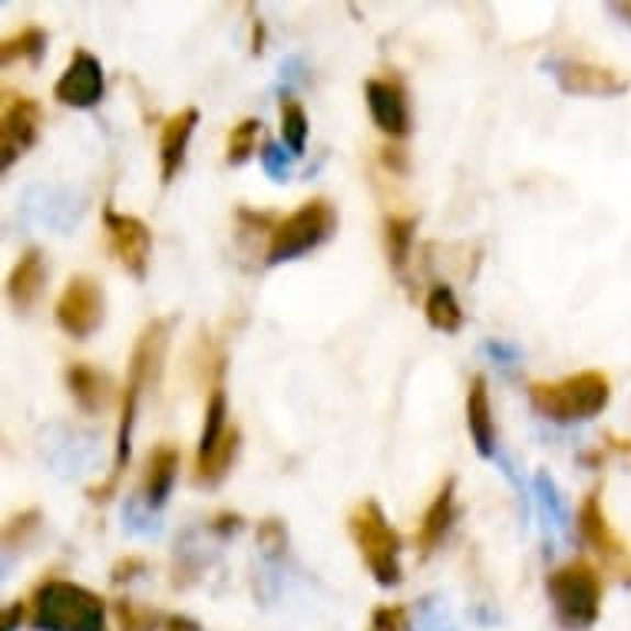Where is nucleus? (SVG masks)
I'll return each instance as SVG.
<instances>
[{"instance_id": "1", "label": "nucleus", "mask_w": 631, "mask_h": 631, "mask_svg": "<svg viewBox=\"0 0 631 631\" xmlns=\"http://www.w3.org/2000/svg\"><path fill=\"white\" fill-rule=\"evenodd\" d=\"M608 400H611V380L601 370H578L562 380L529 384V403L555 423L591 420L608 407Z\"/></svg>"}, {"instance_id": "2", "label": "nucleus", "mask_w": 631, "mask_h": 631, "mask_svg": "<svg viewBox=\"0 0 631 631\" xmlns=\"http://www.w3.org/2000/svg\"><path fill=\"white\" fill-rule=\"evenodd\" d=\"M37 631H107V601L87 585L47 578L34 591Z\"/></svg>"}, {"instance_id": "3", "label": "nucleus", "mask_w": 631, "mask_h": 631, "mask_svg": "<svg viewBox=\"0 0 631 631\" xmlns=\"http://www.w3.org/2000/svg\"><path fill=\"white\" fill-rule=\"evenodd\" d=\"M347 532L364 558V565L370 568V575L377 578V585L394 588L403 578V565H400V552H403V539L400 532L387 522V512L380 509L377 499H361L351 516H347Z\"/></svg>"}, {"instance_id": "4", "label": "nucleus", "mask_w": 631, "mask_h": 631, "mask_svg": "<svg viewBox=\"0 0 631 631\" xmlns=\"http://www.w3.org/2000/svg\"><path fill=\"white\" fill-rule=\"evenodd\" d=\"M601 575L591 562L575 558L549 572L545 578V595L552 601V611L562 628L568 631H585L598 621L601 615Z\"/></svg>"}, {"instance_id": "5", "label": "nucleus", "mask_w": 631, "mask_h": 631, "mask_svg": "<svg viewBox=\"0 0 631 631\" xmlns=\"http://www.w3.org/2000/svg\"><path fill=\"white\" fill-rule=\"evenodd\" d=\"M337 229V212L328 199H308L298 212L285 215L268 235V265L295 262L324 245Z\"/></svg>"}, {"instance_id": "6", "label": "nucleus", "mask_w": 631, "mask_h": 631, "mask_svg": "<svg viewBox=\"0 0 631 631\" xmlns=\"http://www.w3.org/2000/svg\"><path fill=\"white\" fill-rule=\"evenodd\" d=\"M578 535L582 542L601 558V565L631 585V545L615 532V525L608 522V512H605V502H601V492L591 489L582 506H578Z\"/></svg>"}, {"instance_id": "7", "label": "nucleus", "mask_w": 631, "mask_h": 631, "mask_svg": "<svg viewBox=\"0 0 631 631\" xmlns=\"http://www.w3.org/2000/svg\"><path fill=\"white\" fill-rule=\"evenodd\" d=\"M107 314V295L103 285L90 275H74L64 288V295L57 298V324L77 337L87 341Z\"/></svg>"}, {"instance_id": "8", "label": "nucleus", "mask_w": 631, "mask_h": 631, "mask_svg": "<svg viewBox=\"0 0 631 631\" xmlns=\"http://www.w3.org/2000/svg\"><path fill=\"white\" fill-rule=\"evenodd\" d=\"M103 229H107V245L113 258L136 278L143 281L150 272V255H153V232L143 219L123 215L117 209H103Z\"/></svg>"}, {"instance_id": "9", "label": "nucleus", "mask_w": 631, "mask_h": 631, "mask_svg": "<svg viewBox=\"0 0 631 631\" xmlns=\"http://www.w3.org/2000/svg\"><path fill=\"white\" fill-rule=\"evenodd\" d=\"M41 136V103L24 93H8L4 113H0V153H4V169L14 166Z\"/></svg>"}, {"instance_id": "10", "label": "nucleus", "mask_w": 631, "mask_h": 631, "mask_svg": "<svg viewBox=\"0 0 631 631\" xmlns=\"http://www.w3.org/2000/svg\"><path fill=\"white\" fill-rule=\"evenodd\" d=\"M552 77L562 87V93H572V97H621L631 90L628 77L591 60H555Z\"/></svg>"}, {"instance_id": "11", "label": "nucleus", "mask_w": 631, "mask_h": 631, "mask_svg": "<svg viewBox=\"0 0 631 631\" xmlns=\"http://www.w3.org/2000/svg\"><path fill=\"white\" fill-rule=\"evenodd\" d=\"M107 80H103V64L90 54V51H77L67 64V70L60 74L54 97L64 107L74 110H90L103 100Z\"/></svg>"}, {"instance_id": "12", "label": "nucleus", "mask_w": 631, "mask_h": 631, "mask_svg": "<svg viewBox=\"0 0 631 631\" xmlns=\"http://www.w3.org/2000/svg\"><path fill=\"white\" fill-rule=\"evenodd\" d=\"M367 110L377 123V130L390 140L410 136V103L397 80H367Z\"/></svg>"}, {"instance_id": "13", "label": "nucleus", "mask_w": 631, "mask_h": 631, "mask_svg": "<svg viewBox=\"0 0 631 631\" xmlns=\"http://www.w3.org/2000/svg\"><path fill=\"white\" fill-rule=\"evenodd\" d=\"M169 331H173V321L169 318H153L143 334L136 337V347H133V357H130V377L126 380H136L143 390L150 384H159L163 377V361H166V347H169Z\"/></svg>"}, {"instance_id": "14", "label": "nucleus", "mask_w": 631, "mask_h": 631, "mask_svg": "<svg viewBox=\"0 0 631 631\" xmlns=\"http://www.w3.org/2000/svg\"><path fill=\"white\" fill-rule=\"evenodd\" d=\"M196 126H199V110H196V107H186V110H179L176 117H169V120L163 123V136H159V169H163V182H173V179L179 176Z\"/></svg>"}, {"instance_id": "15", "label": "nucleus", "mask_w": 631, "mask_h": 631, "mask_svg": "<svg viewBox=\"0 0 631 631\" xmlns=\"http://www.w3.org/2000/svg\"><path fill=\"white\" fill-rule=\"evenodd\" d=\"M466 430L473 436V446L483 460L496 456V420H492V403H489V387L486 377L476 374L466 390Z\"/></svg>"}, {"instance_id": "16", "label": "nucleus", "mask_w": 631, "mask_h": 631, "mask_svg": "<svg viewBox=\"0 0 631 631\" xmlns=\"http://www.w3.org/2000/svg\"><path fill=\"white\" fill-rule=\"evenodd\" d=\"M456 522V479L450 476L440 492L433 496V502L427 506L423 519H420V529H417V549L423 555H430L450 532V525Z\"/></svg>"}, {"instance_id": "17", "label": "nucleus", "mask_w": 631, "mask_h": 631, "mask_svg": "<svg viewBox=\"0 0 631 631\" xmlns=\"http://www.w3.org/2000/svg\"><path fill=\"white\" fill-rule=\"evenodd\" d=\"M47 281V265H44V252L41 248H27L18 265L8 275V298L18 311H31L34 301L41 298Z\"/></svg>"}, {"instance_id": "18", "label": "nucleus", "mask_w": 631, "mask_h": 631, "mask_svg": "<svg viewBox=\"0 0 631 631\" xmlns=\"http://www.w3.org/2000/svg\"><path fill=\"white\" fill-rule=\"evenodd\" d=\"M179 450L173 443H159L150 460H146V473H143V502L150 509H159L173 486H176V476H179Z\"/></svg>"}, {"instance_id": "19", "label": "nucleus", "mask_w": 631, "mask_h": 631, "mask_svg": "<svg viewBox=\"0 0 631 631\" xmlns=\"http://www.w3.org/2000/svg\"><path fill=\"white\" fill-rule=\"evenodd\" d=\"M64 377H67V390H70V397H74L77 407L87 410V413H100V410L110 403V397H113V390H110V377L100 374L97 367L84 364V361L70 364Z\"/></svg>"}, {"instance_id": "20", "label": "nucleus", "mask_w": 631, "mask_h": 631, "mask_svg": "<svg viewBox=\"0 0 631 631\" xmlns=\"http://www.w3.org/2000/svg\"><path fill=\"white\" fill-rule=\"evenodd\" d=\"M413 235H417V215H397L390 212L384 219V248H387V262L397 275L407 272L410 265V252H413Z\"/></svg>"}, {"instance_id": "21", "label": "nucleus", "mask_w": 631, "mask_h": 631, "mask_svg": "<svg viewBox=\"0 0 631 631\" xmlns=\"http://www.w3.org/2000/svg\"><path fill=\"white\" fill-rule=\"evenodd\" d=\"M232 430V423H229V394H225V387L222 384H215L212 387V394H209V400H206V420H202V433H199V456L196 460H202V456H209L222 440H225V433Z\"/></svg>"}, {"instance_id": "22", "label": "nucleus", "mask_w": 631, "mask_h": 631, "mask_svg": "<svg viewBox=\"0 0 631 631\" xmlns=\"http://www.w3.org/2000/svg\"><path fill=\"white\" fill-rule=\"evenodd\" d=\"M239 443H242V430L232 423V430L225 433V440H222L209 456L196 460V483H199V486H219V483L229 476L232 463H235Z\"/></svg>"}, {"instance_id": "23", "label": "nucleus", "mask_w": 631, "mask_h": 631, "mask_svg": "<svg viewBox=\"0 0 631 631\" xmlns=\"http://www.w3.org/2000/svg\"><path fill=\"white\" fill-rule=\"evenodd\" d=\"M423 314H427V324L433 331H443V334H456L463 328V308L453 295L450 285H433L430 295H427V305H423Z\"/></svg>"}, {"instance_id": "24", "label": "nucleus", "mask_w": 631, "mask_h": 631, "mask_svg": "<svg viewBox=\"0 0 631 631\" xmlns=\"http://www.w3.org/2000/svg\"><path fill=\"white\" fill-rule=\"evenodd\" d=\"M281 143L298 159L308 146V113L295 97L281 100Z\"/></svg>"}, {"instance_id": "25", "label": "nucleus", "mask_w": 631, "mask_h": 631, "mask_svg": "<svg viewBox=\"0 0 631 631\" xmlns=\"http://www.w3.org/2000/svg\"><path fill=\"white\" fill-rule=\"evenodd\" d=\"M44 51H47V31H41V27H24L21 34L8 37L4 47H0V64H14V60L41 64Z\"/></svg>"}, {"instance_id": "26", "label": "nucleus", "mask_w": 631, "mask_h": 631, "mask_svg": "<svg viewBox=\"0 0 631 631\" xmlns=\"http://www.w3.org/2000/svg\"><path fill=\"white\" fill-rule=\"evenodd\" d=\"M258 133H262V123L258 120H242L239 126H232L229 133V150H225V159L232 166H242L252 153H255V143H258Z\"/></svg>"}, {"instance_id": "27", "label": "nucleus", "mask_w": 631, "mask_h": 631, "mask_svg": "<svg viewBox=\"0 0 631 631\" xmlns=\"http://www.w3.org/2000/svg\"><path fill=\"white\" fill-rule=\"evenodd\" d=\"M113 615H117L123 631H156V624H159V615L153 608H143L130 598H120L113 605Z\"/></svg>"}, {"instance_id": "28", "label": "nucleus", "mask_w": 631, "mask_h": 631, "mask_svg": "<svg viewBox=\"0 0 631 631\" xmlns=\"http://www.w3.org/2000/svg\"><path fill=\"white\" fill-rule=\"evenodd\" d=\"M41 519H44L41 509H27V512L14 516V519L8 522V529H4V545H8V549L27 545V539L41 529Z\"/></svg>"}, {"instance_id": "29", "label": "nucleus", "mask_w": 631, "mask_h": 631, "mask_svg": "<svg viewBox=\"0 0 631 631\" xmlns=\"http://www.w3.org/2000/svg\"><path fill=\"white\" fill-rule=\"evenodd\" d=\"M258 159H262L265 173H268L275 182H285V179L291 176V163H295V156H291L281 143H272V140H268V143L262 146Z\"/></svg>"}, {"instance_id": "30", "label": "nucleus", "mask_w": 631, "mask_h": 631, "mask_svg": "<svg viewBox=\"0 0 631 631\" xmlns=\"http://www.w3.org/2000/svg\"><path fill=\"white\" fill-rule=\"evenodd\" d=\"M370 631H410V611L403 605H380L370 615Z\"/></svg>"}, {"instance_id": "31", "label": "nucleus", "mask_w": 631, "mask_h": 631, "mask_svg": "<svg viewBox=\"0 0 631 631\" xmlns=\"http://www.w3.org/2000/svg\"><path fill=\"white\" fill-rule=\"evenodd\" d=\"M258 545L268 552V555H281L288 549V529L281 519H262L258 522Z\"/></svg>"}, {"instance_id": "32", "label": "nucleus", "mask_w": 631, "mask_h": 631, "mask_svg": "<svg viewBox=\"0 0 631 631\" xmlns=\"http://www.w3.org/2000/svg\"><path fill=\"white\" fill-rule=\"evenodd\" d=\"M535 489H539V496H542V502H545V509L558 519V522H565V502H562V496H558V489H555V483H552V476L549 473H535Z\"/></svg>"}, {"instance_id": "33", "label": "nucleus", "mask_w": 631, "mask_h": 631, "mask_svg": "<svg viewBox=\"0 0 631 631\" xmlns=\"http://www.w3.org/2000/svg\"><path fill=\"white\" fill-rule=\"evenodd\" d=\"M140 572H146V558L126 555V558H120V562L113 565V582H130V578H136Z\"/></svg>"}, {"instance_id": "34", "label": "nucleus", "mask_w": 631, "mask_h": 631, "mask_svg": "<svg viewBox=\"0 0 631 631\" xmlns=\"http://www.w3.org/2000/svg\"><path fill=\"white\" fill-rule=\"evenodd\" d=\"M380 163H384V169H390V173H397V176L407 173V153H403L400 146H384V150H380Z\"/></svg>"}, {"instance_id": "35", "label": "nucleus", "mask_w": 631, "mask_h": 631, "mask_svg": "<svg viewBox=\"0 0 631 631\" xmlns=\"http://www.w3.org/2000/svg\"><path fill=\"white\" fill-rule=\"evenodd\" d=\"M24 615H27V605H24L21 598L11 601V605L4 608V618H0V631H18L21 621H24Z\"/></svg>"}, {"instance_id": "36", "label": "nucleus", "mask_w": 631, "mask_h": 631, "mask_svg": "<svg viewBox=\"0 0 631 631\" xmlns=\"http://www.w3.org/2000/svg\"><path fill=\"white\" fill-rule=\"evenodd\" d=\"M209 529H212L215 535H229V532H239V529H242V516H239V512H219V516L209 522Z\"/></svg>"}, {"instance_id": "37", "label": "nucleus", "mask_w": 631, "mask_h": 631, "mask_svg": "<svg viewBox=\"0 0 631 631\" xmlns=\"http://www.w3.org/2000/svg\"><path fill=\"white\" fill-rule=\"evenodd\" d=\"M163 631H202V628H199V621H192V618L173 615V618H166V628H163Z\"/></svg>"}, {"instance_id": "38", "label": "nucleus", "mask_w": 631, "mask_h": 631, "mask_svg": "<svg viewBox=\"0 0 631 631\" xmlns=\"http://www.w3.org/2000/svg\"><path fill=\"white\" fill-rule=\"evenodd\" d=\"M486 351H489L492 357H499V361H512V357L519 354L516 347H506V344H496V341H492V344H486Z\"/></svg>"}, {"instance_id": "39", "label": "nucleus", "mask_w": 631, "mask_h": 631, "mask_svg": "<svg viewBox=\"0 0 631 631\" xmlns=\"http://www.w3.org/2000/svg\"><path fill=\"white\" fill-rule=\"evenodd\" d=\"M611 11H615L618 18H624V24H631V4H615Z\"/></svg>"}]
</instances>
